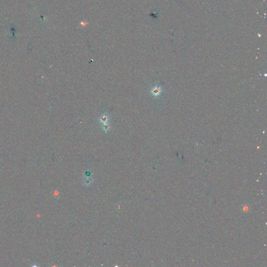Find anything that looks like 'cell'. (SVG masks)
<instances>
[{
    "instance_id": "7a4b0ae2",
    "label": "cell",
    "mask_w": 267,
    "mask_h": 267,
    "mask_svg": "<svg viewBox=\"0 0 267 267\" xmlns=\"http://www.w3.org/2000/svg\"><path fill=\"white\" fill-rule=\"evenodd\" d=\"M101 120L102 121V122L105 123L104 124H105L106 122H107V118L105 116V117H102V118H101Z\"/></svg>"
},
{
    "instance_id": "6da1fadb",
    "label": "cell",
    "mask_w": 267,
    "mask_h": 267,
    "mask_svg": "<svg viewBox=\"0 0 267 267\" xmlns=\"http://www.w3.org/2000/svg\"><path fill=\"white\" fill-rule=\"evenodd\" d=\"M152 93L154 95L157 96V95H159V93H160V89L158 88H155L152 91Z\"/></svg>"
}]
</instances>
